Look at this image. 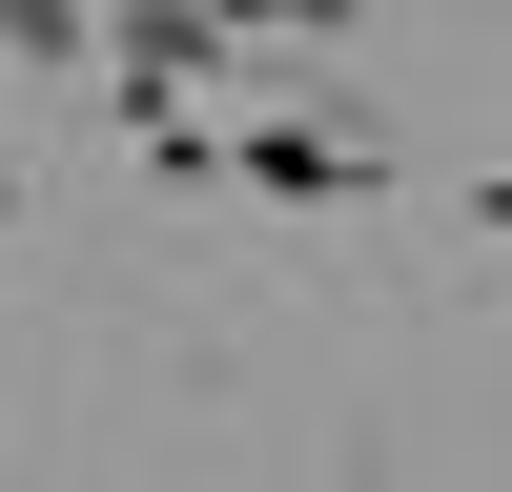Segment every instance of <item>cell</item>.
Segmentation results:
<instances>
[{
  "instance_id": "obj_1",
  "label": "cell",
  "mask_w": 512,
  "mask_h": 492,
  "mask_svg": "<svg viewBox=\"0 0 512 492\" xmlns=\"http://www.w3.org/2000/svg\"><path fill=\"white\" fill-rule=\"evenodd\" d=\"M103 62H123V103H185V82H205V0H123Z\"/></svg>"
},
{
  "instance_id": "obj_2",
  "label": "cell",
  "mask_w": 512,
  "mask_h": 492,
  "mask_svg": "<svg viewBox=\"0 0 512 492\" xmlns=\"http://www.w3.org/2000/svg\"><path fill=\"white\" fill-rule=\"evenodd\" d=\"M226 164H246V185H267V205H349V185H369V164L328 144V123H267V144H226Z\"/></svg>"
},
{
  "instance_id": "obj_3",
  "label": "cell",
  "mask_w": 512,
  "mask_h": 492,
  "mask_svg": "<svg viewBox=\"0 0 512 492\" xmlns=\"http://www.w3.org/2000/svg\"><path fill=\"white\" fill-rule=\"evenodd\" d=\"M205 21H246V41H287V21H349V0H205Z\"/></svg>"
},
{
  "instance_id": "obj_4",
  "label": "cell",
  "mask_w": 512,
  "mask_h": 492,
  "mask_svg": "<svg viewBox=\"0 0 512 492\" xmlns=\"http://www.w3.org/2000/svg\"><path fill=\"white\" fill-rule=\"evenodd\" d=\"M0 205H21V164H0Z\"/></svg>"
},
{
  "instance_id": "obj_5",
  "label": "cell",
  "mask_w": 512,
  "mask_h": 492,
  "mask_svg": "<svg viewBox=\"0 0 512 492\" xmlns=\"http://www.w3.org/2000/svg\"><path fill=\"white\" fill-rule=\"evenodd\" d=\"M492 226H512V185H492Z\"/></svg>"
}]
</instances>
